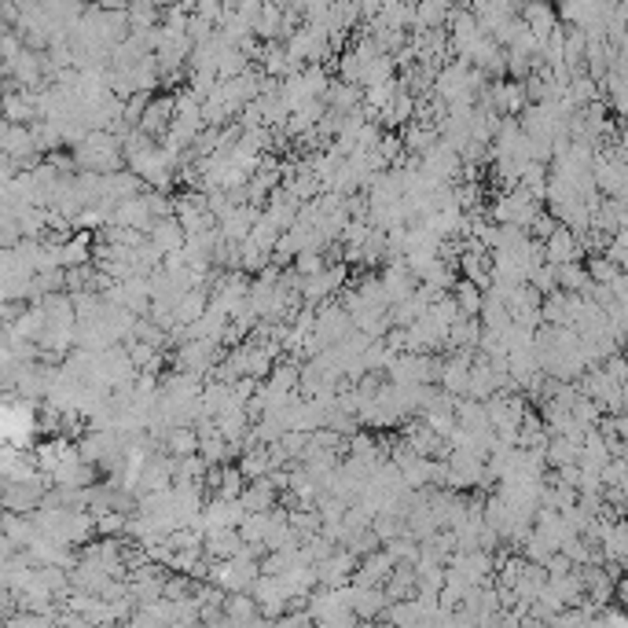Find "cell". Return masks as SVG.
<instances>
[{
	"instance_id": "1",
	"label": "cell",
	"mask_w": 628,
	"mask_h": 628,
	"mask_svg": "<svg viewBox=\"0 0 628 628\" xmlns=\"http://www.w3.org/2000/svg\"><path fill=\"white\" fill-rule=\"evenodd\" d=\"M342 283H345V265H331L320 275H309V280L301 283V294H306L309 301H323V298H331Z\"/></svg>"
},
{
	"instance_id": "2",
	"label": "cell",
	"mask_w": 628,
	"mask_h": 628,
	"mask_svg": "<svg viewBox=\"0 0 628 628\" xmlns=\"http://www.w3.org/2000/svg\"><path fill=\"white\" fill-rule=\"evenodd\" d=\"M166 448L173 460H188V456H198V448H203V438H198L195 426H173L166 434Z\"/></svg>"
},
{
	"instance_id": "3",
	"label": "cell",
	"mask_w": 628,
	"mask_h": 628,
	"mask_svg": "<svg viewBox=\"0 0 628 628\" xmlns=\"http://www.w3.org/2000/svg\"><path fill=\"white\" fill-rule=\"evenodd\" d=\"M452 301H456L460 316H467V320H482L485 291H482L478 283H470V280H460V283H456V291H452Z\"/></svg>"
},
{
	"instance_id": "4",
	"label": "cell",
	"mask_w": 628,
	"mask_h": 628,
	"mask_svg": "<svg viewBox=\"0 0 628 628\" xmlns=\"http://www.w3.org/2000/svg\"><path fill=\"white\" fill-rule=\"evenodd\" d=\"M275 489H280V485H275L272 478H258V482H250V485H246V492H243L239 500L246 504V511H250V515H265V511H272Z\"/></svg>"
},
{
	"instance_id": "5",
	"label": "cell",
	"mask_w": 628,
	"mask_h": 628,
	"mask_svg": "<svg viewBox=\"0 0 628 628\" xmlns=\"http://www.w3.org/2000/svg\"><path fill=\"white\" fill-rule=\"evenodd\" d=\"M364 99V92H361V85H345V81H335L331 85V92H328V111L331 114H353L357 111V104Z\"/></svg>"
}]
</instances>
